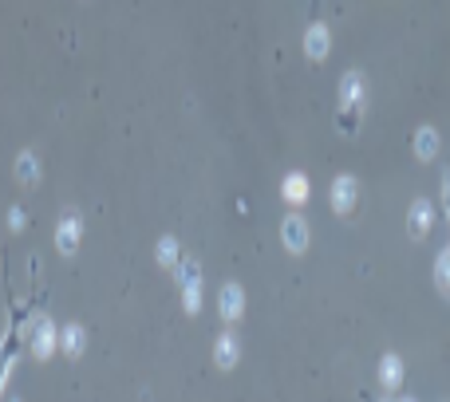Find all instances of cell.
Masks as SVG:
<instances>
[{
	"mask_svg": "<svg viewBox=\"0 0 450 402\" xmlns=\"http://www.w3.org/2000/svg\"><path fill=\"white\" fill-rule=\"evenodd\" d=\"M75 241H80V217L71 213V217H64V221H60V233H56V244H60L64 253H71V249H75Z\"/></svg>",
	"mask_w": 450,
	"mask_h": 402,
	"instance_id": "obj_1",
	"label": "cell"
},
{
	"mask_svg": "<svg viewBox=\"0 0 450 402\" xmlns=\"http://www.w3.org/2000/svg\"><path fill=\"white\" fill-rule=\"evenodd\" d=\"M332 201H336L340 213H348L355 205V181L352 177H340L336 186H332Z\"/></svg>",
	"mask_w": 450,
	"mask_h": 402,
	"instance_id": "obj_2",
	"label": "cell"
},
{
	"mask_svg": "<svg viewBox=\"0 0 450 402\" xmlns=\"http://www.w3.org/2000/svg\"><path fill=\"white\" fill-rule=\"evenodd\" d=\"M324 51H328V28H324V24H312V28H308V55L320 60Z\"/></svg>",
	"mask_w": 450,
	"mask_h": 402,
	"instance_id": "obj_3",
	"label": "cell"
},
{
	"mask_svg": "<svg viewBox=\"0 0 450 402\" xmlns=\"http://www.w3.org/2000/svg\"><path fill=\"white\" fill-rule=\"evenodd\" d=\"M285 244H289V249H305V244H308L305 221H296V217H292V221H285Z\"/></svg>",
	"mask_w": 450,
	"mask_h": 402,
	"instance_id": "obj_4",
	"label": "cell"
},
{
	"mask_svg": "<svg viewBox=\"0 0 450 402\" xmlns=\"http://www.w3.org/2000/svg\"><path fill=\"white\" fill-rule=\"evenodd\" d=\"M32 347H36V355H48L51 351V323L48 320L32 323Z\"/></svg>",
	"mask_w": 450,
	"mask_h": 402,
	"instance_id": "obj_5",
	"label": "cell"
},
{
	"mask_svg": "<svg viewBox=\"0 0 450 402\" xmlns=\"http://www.w3.org/2000/svg\"><path fill=\"white\" fill-rule=\"evenodd\" d=\"M407 221H411V233H415V237H423V233H427V225H431V210H427V201H415V210H411V217H407Z\"/></svg>",
	"mask_w": 450,
	"mask_h": 402,
	"instance_id": "obj_6",
	"label": "cell"
},
{
	"mask_svg": "<svg viewBox=\"0 0 450 402\" xmlns=\"http://www.w3.org/2000/svg\"><path fill=\"white\" fill-rule=\"evenodd\" d=\"M285 197H289V201H305L308 197V177L305 174L285 177Z\"/></svg>",
	"mask_w": 450,
	"mask_h": 402,
	"instance_id": "obj_7",
	"label": "cell"
},
{
	"mask_svg": "<svg viewBox=\"0 0 450 402\" xmlns=\"http://www.w3.org/2000/svg\"><path fill=\"white\" fill-rule=\"evenodd\" d=\"M359 75H348L344 79V87H340V99H344V107H359Z\"/></svg>",
	"mask_w": 450,
	"mask_h": 402,
	"instance_id": "obj_8",
	"label": "cell"
},
{
	"mask_svg": "<svg viewBox=\"0 0 450 402\" xmlns=\"http://www.w3.org/2000/svg\"><path fill=\"white\" fill-rule=\"evenodd\" d=\"M222 312L225 316H237V312H241V288H237V284H229V288L222 292Z\"/></svg>",
	"mask_w": 450,
	"mask_h": 402,
	"instance_id": "obj_9",
	"label": "cell"
},
{
	"mask_svg": "<svg viewBox=\"0 0 450 402\" xmlns=\"http://www.w3.org/2000/svg\"><path fill=\"white\" fill-rule=\"evenodd\" d=\"M379 375L387 379V386H399V379H403L399 359H395V355H387V359H383V367H379Z\"/></svg>",
	"mask_w": 450,
	"mask_h": 402,
	"instance_id": "obj_10",
	"label": "cell"
},
{
	"mask_svg": "<svg viewBox=\"0 0 450 402\" xmlns=\"http://www.w3.org/2000/svg\"><path fill=\"white\" fill-rule=\"evenodd\" d=\"M415 146H418V154H423V158H431L434 150H438V134H434V130H418Z\"/></svg>",
	"mask_w": 450,
	"mask_h": 402,
	"instance_id": "obj_11",
	"label": "cell"
},
{
	"mask_svg": "<svg viewBox=\"0 0 450 402\" xmlns=\"http://www.w3.org/2000/svg\"><path fill=\"white\" fill-rule=\"evenodd\" d=\"M233 355H237V343L229 336H222L217 339V363H222V367H233Z\"/></svg>",
	"mask_w": 450,
	"mask_h": 402,
	"instance_id": "obj_12",
	"label": "cell"
},
{
	"mask_svg": "<svg viewBox=\"0 0 450 402\" xmlns=\"http://www.w3.org/2000/svg\"><path fill=\"white\" fill-rule=\"evenodd\" d=\"M60 343H64V351H83V336H80V327H67L64 336H60Z\"/></svg>",
	"mask_w": 450,
	"mask_h": 402,
	"instance_id": "obj_13",
	"label": "cell"
},
{
	"mask_svg": "<svg viewBox=\"0 0 450 402\" xmlns=\"http://www.w3.org/2000/svg\"><path fill=\"white\" fill-rule=\"evenodd\" d=\"M438 288L450 292V249L447 253H438Z\"/></svg>",
	"mask_w": 450,
	"mask_h": 402,
	"instance_id": "obj_14",
	"label": "cell"
},
{
	"mask_svg": "<svg viewBox=\"0 0 450 402\" xmlns=\"http://www.w3.org/2000/svg\"><path fill=\"white\" fill-rule=\"evenodd\" d=\"M36 177V162H32V154H24L20 158V181H32Z\"/></svg>",
	"mask_w": 450,
	"mask_h": 402,
	"instance_id": "obj_15",
	"label": "cell"
},
{
	"mask_svg": "<svg viewBox=\"0 0 450 402\" xmlns=\"http://www.w3.org/2000/svg\"><path fill=\"white\" fill-rule=\"evenodd\" d=\"M158 257H162V260H174V257H178L174 241H162V244H158Z\"/></svg>",
	"mask_w": 450,
	"mask_h": 402,
	"instance_id": "obj_16",
	"label": "cell"
},
{
	"mask_svg": "<svg viewBox=\"0 0 450 402\" xmlns=\"http://www.w3.org/2000/svg\"><path fill=\"white\" fill-rule=\"evenodd\" d=\"M447 190H450V186H447Z\"/></svg>",
	"mask_w": 450,
	"mask_h": 402,
	"instance_id": "obj_17",
	"label": "cell"
}]
</instances>
